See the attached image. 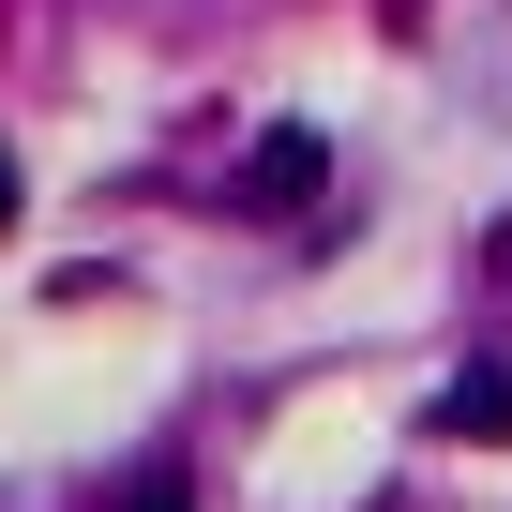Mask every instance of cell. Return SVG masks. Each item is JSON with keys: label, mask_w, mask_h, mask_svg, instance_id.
Instances as JSON below:
<instances>
[{"label": "cell", "mask_w": 512, "mask_h": 512, "mask_svg": "<svg viewBox=\"0 0 512 512\" xmlns=\"http://www.w3.org/2000/svg\"><path fill=\"white\" fill-rule=\"evenodd\" d=\"M317 181H332V151H317L302 121H287V136H256V151H241V196H256V211H302Z\"/></svg>", "instance_id": "obj_1"}, {"label": "cell", "mask_w": 512, "mask_h": 512, "mask_svg": "<svg viewBox=\"0 0 512 512\" xmlns=\"http://www.w3.org/2000/svg\"><path fill=\"white\" fill-rule=\"evenodd\" d=\"M0 226H16V151H0Z\"/></svg>", "instance_id": "obj_4"}, {"label": "cell", "mask_w": 512, "mask_h": 512, "mask_svg": "<svg viewBox=\"0 0 512 512\" xmlns=\"http://www.w3.org/2000/svg\"><path fill=\"white\" fill-rule=\"evenodd\" d=\"M136 512H196V497H181V482H151V497H136Z\"/></svg>", "instance_id": "obj_3"}, {"label": "cell", "mask_w": 512, "mask_h": 512, "mask_svg": "<svg viewBox=\"0 0 512 512\" xmlns=\"http://www.w3.org/2000/svg\"><path fill=\"white\" fill-rule=\"evenodd\" d=\"M437 437H482V452H497V437H512V362H467V377L437 392Z\"/></svg>", "instance_id": "obj_2"}]
</instances>
